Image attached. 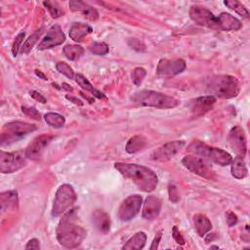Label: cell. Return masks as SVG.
Segmentation results:
<instances>
[{
	"label": "cell",
	"mask_w": 250,
	"mask_h": 250,
	"mask_svg": "<svg viewBox=\"0 0 250 250\" xmlns=\"http://www.w3.org/2000/svg\"><path fill=\"white\" fill-rule=\"evenodd\" d=\"M114 168L142 191L151 192L158 185L157 175L148 167L135 163L116 162Z\"/></svg>",
	"instance_id": "1"
},
{
	"label": "cell",
	"mask_w": 250,
	"mask_h": 250,
	"mask_svg": "<svg viewBox=\"0 0 250 250\" xmlns=\"http://www.w3.org/2000/svg\"><path fill=\"white\" fill-rule=\"evenodd\" d=\"M76 210L71 209L63 214L61 219L56 233L59 243L65 248L78 247L86 237V230L78 226L76 222Z\"/></svg>",
	"instance_id": "2"
},
{
	"label": "cell",
	"mask_w": 250,
	"mask_h": 250,
	"mask_svg": "<svg viewBox=\"0 0 250 250\" xmlns=\"http://www.w3.org/2000/svg\"><path fill=\"white\" fill-rule=\"evenodd\" d=\"M206 91L215 98L231 99L239 94L238 80L229 74H220L211 77L206 84Z\"/></svg>",
	"instance_id": "3"
},
{
	"label": "cell",
	"mask_w": 250,
	"mask_h": 250,
	"mask_svg": "<svg viewBox=\"0 0 250 250\" xmlns=\"http://www.w3.org/2000/svg\"><path fill=\"white\" fill-rule=\"evenodd\" d=\"M131 101L139 106H149L156 108H173L179 105L180 102L174 97L152 90H142L131 96Z\"/></svg>",
	"instance_id": "4"
},
{
	"label": "cell",
	"mask_w": 250,
	"mask_h": 250,
	"mask_svg": "<svg viewBox=\"0 0 250 250\" xmlns=\"http://www.w3.org/2000/svg\"><path fill=\"white\" fill-rule=\"evenodd\" d=\"M188 151L221 166H227L232 161V156L228 151L219 147L210 146L201 142H193L190 144L188 146Z\"/></svg>",
	"instance_id": "5"
},
{
	"label": "cell",
	"mask_w": 250,
	"mask_h": 250,
	"mask_svg": "<svg viewBox=\"0 0 250 250\" xmlns=\"http://www.w3.org/2000/svg\"><path fill=\"white\" fill-rule=\"evenodd\" d=\"M76 201V193L72 186L68 184H63L60 186L57 189L53 207L52 215L54 217H59L66 213Z\"/></svg>",
	"instance_id": "6"
},
{
	"label": "cell",
	"mask_w": 250,
	"mask_h": 250,
	"mask_svg": "<svg viewBox=\"0 0 250 250\" xmlns=\"http://www.w3.org/2000/svg\"><path fill=\"white\" fill-rule=\"evenodd\" d=\"M37 127L30 123H25L21 121L8 122L4 125L1 134V145L10 144L19 141L23 136L35 131Z\"/></svg>",
	"instance_id": "7"
},
{
	"label": "cell",
	"mask_w": 250,
	"mask_h": 250,
	"mask_svg": "<svg viewBox=\"0 0 250 250\" xmlns=\"http://www.w3.org/2000/svg\"><path fill=\"white\" fill-rule=\"evenodd\" d=\"M26 155L23 151L6 152L0 151V172L11 174L21 169L26 162Z\"/></svg>",
	"instance_id": "8"
},
{
	"label": "cell",
	"mask_w": 250,
	"mask_h": 250,
	"mask_svg": "<svg viewBox=\"0 0 250 250\" xmlns=\"http://www.w3.org/2000/svg\"><path fill=\"white\" fill-rule=\"evenodd\" d=\"M182 163L190 172L202 178H205L207 180H213L215 178V174L206 162V160L200 156L187 155L182 159Z\"/></svg>",
	"instance_id": "9"
},
{
	"label": "cell",
	"mask_w": 250,
	"mask_h": 250,
	"mask_svg": "<svg viewBox=\"0 0 250 250\" xmlns=\"http://www.w3.org/2000/svg\"><path fill=\"white\" fill-rule=\"evenodd\" d=\"M143 203V198L139 194H133L125 198L118 208V218L123 221L127 222L132 220L140 211L141 206Z\"/></svg>",
	"instance_id": "10"
},
{
	"label": "cell",
	"mask_w": 250,
	"mask_h": 250,
	"mask_svg": "<svg viewBox=\"0 0 250 250\" xmlns=\"http://www.w3.org/2000/svg\"><path fill=\"white\" fill-rule=\"evenodd\" d=\"M190 19L198 25L205 26L208 28H218L217 17L205 7L194 5L191 6L188 11Z\"/></svg>",
	"instance_id": "11"
},
{
	"label": "cell",
	"mask_w": 250,
	"mask_h": 250,
	"mask_svg": "<svg viewBox=\"0 0 250 250\" xmlns=\"http://www.w3.org/2000/svg\"><path fill=\"white\" fill-rule=\"evenodd\" d=\"M228 141L230 147L235 151L237 156L244 157L247 152V141L245 132L242 127L234 126L229 133Z\"/></svg>",
	"instance_id": "12"
},
{
	"label": "cell",
	"mask_w": 250,
	"mask_h": 250,
	"mask_svg": "<svg viewBox=\"0 0 250 250\" xmlns=\"http://www.w3.org/2000/svg\"><path fill=\"white\" fill-rule=\"evenodd\" d=\"M55 137L52 135H40L37 136L26 147L25 149V155L27 158L31 160H39L45 148L48 146V145L53 141Z\"/></svg>",
	"instance_id": "13"
},
{
	"label": "cell",
	"mask_w": 250,
	"mask_h": 250,
	"mask_svg": "<svg viewBox=\"0 0 250 250\" xmlns=\"http://www.w3.org/2000/svg\"><path fill=\"white\" fill-rule=\"evenodd\" d=\"M186 143L184 141H173L164 144L156 148L151 153V159L156 161H167L174 157L184 146Z\"/></svg>",
	"instance_id": "14"
},
{
	"label": "cell",
	"mask_w": 250,
	"mask_h": 250,
	"mask_svg": "<svg viewBox=\"0 0 250 250\" xmlns=\"http://www.w3.org/2000/svg\"><path fill=\"white\" fill-rule=\"evenodd\" d=\"M186 62L182 59H161L156 67V73L161 76H174L186 69Z\"/></svg>",
	"instance_id": "15"
},
{
	"label": "cell",
	"mask_w": 250,
	"mask_h": 250,
	"mask_svg": "<svg viewBox=\"0 0 250 250\" xmlns=\"http://www.w3.org/2000/svg\"><path fill=\"white\" fill-rule=\"evenodd\" d=\"M65 40V35L58 24L52 25L43 37L41 42L38 44V50H46L62 44Z\"/></svg>",
	"instance_id": "16"
},
{
	"label": "cell",
	"mask_w": 250,
	"mask_h": 250,
	"mask_svg": "<svg viewBox=\"0 0 250 250\" xmlns=\"http://www.w3.org/2000/svg\"><path fill=\"white\" fill-rule=\"evenodd\" d=\"M160 210L161 200L154 195H148L145 200L142 216L146 220H153L159 215Z\"/></svg>",
	"instance_id": "17"
},
{
	"label": "cell",
	"mask_w": 250,
	"mask_h": 250,
	"mask_svg": "<svg viewBox=\"0 0 250 250\" xmlns=\"http://www.w3.org/2000/svg\"><path fill=\"white\" fill-rule=\"evenodd\" d=\"M216 103V98L211 95L198 97L191 103V111L194 113L195 116L202 115L209 111L214 104Z\"/></svg>",
	"instance_id": "18"
},
{
	"label": "cell",
	"mask_w": 250,
	"mask_h": 250,
	"mask_svg": "<svg viewBox=\"0 0 250 250\" xmlns=\"http://www.w3.org/2000/svg\"><path fill=\"white\" fill-rule=\"evenodd\" d=\"M218 28L227 31H236L242 27L241 21L229 13H222L217 17Z\"/></svg>",
	"instance_id": "19"
},
{
	"label": "cell",
	"mask_w": 250,
	"mask_h": 250,
	"mask_svg": "<svg viewBox=\"0 0 250 250\" xmlns=\"http://www.w3.org/2000/svg\"><path fill=\"white\" fill-rule=\"evenodd\" d=\"M92 221L95 228L104 234H106L110 229V218L103 210H95L92 215Z\"/></svg>",
	"instance_id": "20"
},
{
	"label": "cell",
	"mask_w": 250,
	"mask_h": 250,
	"mask_svg": "<svg viewBox=\"0 0 250 250\" xmlns=\"http://www.w3.org/2000/svg\"><path fill=\"white\" fill-rule=\"evenodd\" d=\"M69 9L71 11L82 13L83 16L90 21H97L99 19L98 11L83 1H70Z\"/></svg>",
	"instance_id": "21"
},
{
	"label": "cell",
	"mask_w": 250,
	"mask_h": 250,
	"mask_svg": "<svg viewBox=\"0 0 250 250\" xmlns=\"http://www.w3.org/2000/svg\"><path fill=\"white\" fill-rule=\"evenodd\" d=\"M92 31L93 28L89 24L83 22H74L69 28V37L75 42H80Z\"/></svg>",
	"instance_id": "22"
},
{
	"label": "cell",
	"mask_w": 250,
	"mask_h": 250,
	"mask_svg": "<svg viewBox=\"0 0 250 250\" xmlns=\"http://www.w3.org/2000/svg\"><path fill=\"white\" fill-rule=\"evenodd\" d=\"M193 225L196 232L200 236H204L212 229V224L210 220L204 214H195L193 216Z\"/></svg>",
	"instance_id": "23"
},
{
	"label": "cell",
	"mask_w": 250,
	"mask_h": 250,
	"mask_svg": "<svg viewBox=\"0 0 250 250\" xmlns=\"http://www.w3.org/2000/svg\"><path fill=\"white\" fill-rule=\"evenodd\" d=\"M146 242V234L144 231H139L130 237L123 245V250H140L143 249Z\"/></svg>",
	"instance_id": "24"
},
{
	"label": "cell",
	"mask_w": 250,
	"mask_h": 250,
	"mask_svg": "<svg viewBox=\"0 0 250 250\" xmlns=\"http://www.w3.org/2000/svg\"><path fill=\"white\" fill-rule=\"evenodd\" d=\"M230 164H231L230 172L232 177H234L235 179L242 180L248 175V169L243 157L236 156L234 159H232Z\"/></svg>",
	"instance_id": "25"
},
{
	"label": "cell",
	"mask_w": 250,
	"mask_h": 250,
	"mask_svg": "<svg viewBox=\"0 0 250 250\" xmlns=\"http://www.w3.org/2000/svg\"><path fill=\"white\" fill-rule=\"evenodd\" d=\"M18 193L16 190H7L0 194L1 211L5 212L8 209L16 208L18 206Z\"/></svg>",
	"instance_id": "26"
},
{
	"label": "cell",
	"mask_w": 250,
	"mask_h": 250,
	"mask_svg": "<svg viewBox=\"0 0 250 250\" xmlns=\"http://www.w3.org/2000/svg\"><path fill=\"white\" fill-rule=\"evenodd\" d=\"M147 141L146 139L142 135H136L129 139V141L126 144L125 149L128 153H136L140 150H143L146 146Z\"/></svg>",
	"instance_id": "27"
},
{
	"label": "cell",
	"mask_w": 250,
	"mask_h": 250,
	"mask_svg": "<svg viewBox=\"0 0 250 250\" xmlns=\"http://www.w3.org/2000/svg\"><path fill=\"white\" fill-rule=\"evenodd\" d=\"M64 56L70 61H76L84 54V49L79 45H65L62 49Z\"/></svg>",
	"instance_id": "28"
},
{
	"label": "cell",
	"mask_w": 250,
	"mask_h": 250,
	"mask_svg": "<svg viewBox=\"0 0 250 250\" xmlns=\"http://www.w3.org/2000/svg\"><path fill=\"white\" fill-rule=\"evenodd\" d=\"M47 124L54 128H62L65 123V118L57 112H48L44 115Z\"/></svg>",
	"instance_id": "29"
},
{
	"label": "cell",
	"mask_w": 250,
	"mask_h": 250,
	"mask_svg": "<svg viewBox=\"0 0 250 250\" xmlns=\"http://www.w3.org/2000/svg\"><path fill=\"white\" fill-rule=\"evenodd\" d=\"M224 4L228 8H229L230 10L234 11L235 13H237L239 16H241L243 18H246V19L249 18L248 10L239 1H236V0H227V1H224Z\"/></svg>",
	"instance_id": "30"
},
{
	"label": "cell",
	"mask_w": 250,
	"mask_h": 250,
	"mask_svg": "<svg viewBox=\"0 0 250 250\" xmlns=\"http://www.w3.org/2000/svg\"><path fill=\"white\" fill-rule=\"evenodd\" d=\"M41 33H42L41 29L36 30L35 32H33V33L25 40V42H24L23 45L21 46V54H28V53L31 51V49L34 47V45L37 43L38 39H39L40 36H41Z\"/></svg>",
	"instance_id": "31"
},
{
	"label": "cell",
	"mask_w": 250,
	"mask_h": 250,
	"mask_svg": "<svg viewBox=\"0 0 250 250\" xmlns=\"http://www.w3.org/2000/svg\"><path fill=\"white\" fill-rule=\"evenodd\" d=\"M43 5L47 8V10L51 14L52 18H54V19H57L63 15V10H62V6L56 1H44Z\"/></svg>",
	"instance_id": "32"
},
{
	"label": "cell",
	"mask_w": 250,
	"mask_h": 250,
	"mask_svg": "<svg viewBox=\"0 0 250 250\" xmlns=\"http://www.w3.org/2000/svg\"><path fill=\"white\" fill-rule=\"evenodd\" d=\"M91 53L97 56H104L108 53V46L104 42H93L89 47Z\"/></svg>",
	"instance_id": "33"
},
{
	"label": "cell",
	"mask_w": 250,
	"mask_h": 250,
	"mask_svg": "<svg viewBox=\"0 0 250 250\" xmlns=\"http://www.w3.org/2000/svg\"><path fill=\"white\" fill-rule=\"evenodd\" d=\"M146 75V70L144 67L138 66L132 72V81L136 86H140Z\"/></svg>",
	"instance_id": "34"
},
{
	"label": "cell",
	"mask_w": 250,
	"mask_h": 250,
	"mask_svg": "<svg viewBox=\"0 0 250 250\" xmlns=\"http://www.w3.org/2000/svg\"><path fill=\"white\" fill-rule=\"evenodd\" d=\"M56 68H57V70H58L60 73L63 74L64 76H66V77L69 78V79H73L74 76H75V75H74V71H73V69L70 67V65L67 64V63H65V62H58L57 65H56Z\"/></svg>",
	"instance_id": "35"
},
{
	"label": "cell",
	"mask_w": 250,
	"mask_h": 250,
	"mask_svg": "<svg viewBox=\"0 0 250 250\" xmlns=\"http://www.w3.org/2000/svg\"><path fill=\"white\" fill-rule=\"evenodd\" d=\"M75 81L85 91L90 92V93L94 92L95 88L92 86V84L89 82V80L86 77H84L82 74H76L75 75Z\"/></svg>",
	"instance_id": "36"
},
{
	"label": "cell",
	"mask_w": 250,
	"mask_h": 250,
	"mask_svg": "<svg viewBox=\"0 0 250 250\" xmlns=\"http://www.w3.org/2000/svg\"><path fill=\"white\" fill-rule=\"evenodd\" d=\"M23 38H24V32H21V33H19L16 36V38L14 40V43H13V46H12V54H13V56L16 57L18 55V53L20 51V48L21 47V42H22Z\"/></svg>",
	"instance_id": "37"
},
{
	"label": "cell",
	"mask_w": 250,
	"mask_h": 250,
	"mask_svg": "<svg viewBox=\"0 0 250 250\" xmlns=\"http://www.w3.org/2000/svg\"><path fill=\"white\" fill-rule=\"evenodd\" d=\"M21 111L27 115L28 117L34 119V120H37V121H40L41 120V115L40 113L37 111L36 108L34 107H27V106H21Z\"/></svg>",
	"instance_id": "38"
},
{
	"label": "cell",
	"mask_w": 250,
	"mask_h": 250,
	"mask_svg": "<svg viewBox=\"0 0 250 250\" xmlns=\"http://www.w3.org/2000/svg\"><path fill=\"white\" fill-rule=\"evenodd\" d=\"M127 43L132 49H134L138 52H145L146 51V45L141 40H139L137 38H130Z\"/></svg>",
	"instance_id": "39"
},
{
	"label": "cell",
	"mask_w": 250,
	"mask_h": 250,
	"mask_svg": "<svg viewBox=\"0 0 250 250\" xmlns=\"http://www.w3.org/2000/svg\"><path fill=\"white\" fill-rule=\"evenodd\" d=\"M168 192H169V200L170 201H172L174 203L179 201L180 196H179V192H178V189H177L175 185L170 184L168 186Z\"/></svg>",
	"instance_id": "40"
},
{
	"label": "cell",
	"mask_w": 250,
	"mask_h": 250,
	"mask_svg": "<svg viewBox=\"0 0 250 250\" xmlns=\"http://www.w3.org/2000/svg\"><path fill=\"white\" fill-rule=\"evenodd\" d=\"M172 235H173V238L174 240L178 243V244H181V245H184L185 244V239L183 237V235L181 234L179 229L177 226H174L173 227V230H172Z\"/></svg>",
	"instance_id": "41"
},
{
	"label": "cell",
	"mask_w": 250,
	"mask_h": 250,
	"mask_svg": "<svg viewBox=\"0 0 250 250\" xmlns=\"http://www.w3.org/2000/svg\"><path fill=\"white\" fill-rule=\"evenodd\" d=\"M226 219H227V224L229 227H232L237 223V216L231 211H229L226 214Z\"/></svg>",
	"instance_id": "42"
},
{
	"label": "cell",
	"mask_w": 250,
	"mask_h": 250,
	"mask_svg": "<svg viewBox=\"0 0 250 250\" xmlns=\"http://www.w3.org/2000/svg\"><path fill=\"white\" fill-rule=\"evenodd\" d=\"M25 249H40V243H39V240L37 238H31L26 246H25Z\"/></svg>",
	"instance_id": "43"
},
{
	"label": "cell",
	"mask_w": 250,
	"mask_h": 250,
	"mask_svg": "<svg viewBox=\"0 0 250 250\" xmlns=\"http://www.w3.org/2000/svg\"><path fill=\"white\" fill-rule=\"evenodd\" d=\"M29 95L34 99V100H36L37 102H39V103H41V104H45L47 101H46V99H45V97H43L40 93H38L37 91H34V90H32V91H30L29 92Z\"/></svg>",
	"instance_id": "44"
},
{
	"label": "cell",
	"mask_w": 250,
	"mask_h": 250,
	"mask_svg": "<svg viewBox=\"0 0 250 250\" xmlns=\"http://www.w3.org/2000/svg\"><path fill=\"white\" fill-rule=\"evenodd\" d=\"M161 236H162V234H161V231H160V232H158L157 235L154 237V239H153V241H152V243H151V246L149 247L151 250L158 248V244H159V241H160V239H161Z\"/></svg>",
	"instance_id": "45"
},
{
	"label": "cell",
	"mask_w": 250,
	"mask_h": 250,
	"mask_svg": "<svg viewBox=\"0 0 250 250\" xmlns=\"http://www.w3.org/2000/svg\"><path fill=\"white\" fill-rule=\"evenodd\" d=\"M65 98H66L67 100H69L70 102L74 103L75 104H78V105H83V102H82V101H80V100H78L77 98H75V97H73V96H69V95H66V96H65Z\"/></svg>",
	"instance_id": "46"
},
{
	"label": "cell",
	"mask_w": 250,
	"mask_h": 250,
	"mask_svg": "<svg viewBox=\"0 0 250 250\" xmlns=\"http://www.w3.org/2000/svg\"><path fill=\"white\" fill-rule=\"evenodd\" d=\"M35 74H36L37 76H39L40 78H42L43 80H47V77H46V75H45L43 72H41L40 70H38V69H35Z\"/></svg>",
	"instance_id": "47"
},
{
	"label": "cell",
	"mask_w": 250,
	"mask_h": 250,
	"mask_svg": "<svg viewBox=\"0 0 250 250\" xmlns=\"http://www.w3.org/2000/svg\"><path fill=\"white\" fill-rule=\"evenodd\" d=\"M62 88H63V89H65V90H67V91H72V88L69 87V85L66 84V83H62Z\"/></svg>",
	"instance_id": "48"
},
{
	"label": "cell",
	"mask_w": 250,
	"mask_h": 250,
	"mask_svg": "<svg viewBox=\"0 0 250 250\" xmlns=\"http://www.w3.org/2000/svg\"><path fill=\"white\" fill-rule=\"evenodd\" d=\"M210 248H217V249H218V248H219V246H215V245H213V246H211Z\"/></svg>",
	"instance_id": "49"
}]
</instances>
